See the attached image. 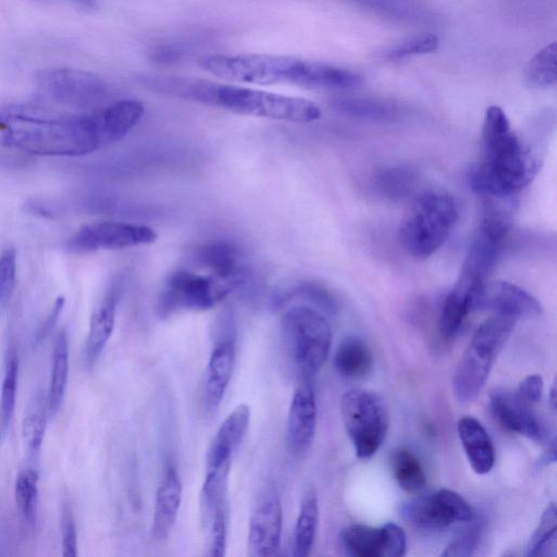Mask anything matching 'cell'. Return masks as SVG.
Listing matches in <instances>:
<instances>
[{
	"label": "cell",
	"instance_id": "obj_1",
	"mask_svg": "<svg viewBox=\"0 0 557 557\" xmlns=\"http://www.w3.org/2000/svg\"><path fill=\"white\" fill-rule=\"evenodd\" d=\"M102 146L98 115L35 106L0 108V147L29 154L79 157Z\"/></svg>",
	"mask_w": 557,
	"mask_h": 557
},
{
	"label": "cell",
	"instance_id": "obj_2",
	"mask_svg": "<svg viewBox=\"0 0 557 557\" xmlns=\"http://www.w3.org/2000/svg\"><path fill=\"white\" fill-rule=\"evenodd\" d=\"M481 144V158L469 171L470 186L479 196H517L535 177L537 157L498 106L485 112Z\"/></svg>",
	"mask_w": 557,
	"mask_h": 557
},
{
	"label": "cell",
	"instance_id": "obj_3",
	"mask_svg": "<svg viewBox=\"0 0 557 557\" xmlns=\"http://www.w3.org/2000/svg\"><path fill=\"white\" fill-rule=\"evenodd\" d=\"M459 219L454 196L443 188L431 187L416 196L403 219L398 239L416 259H426L447 240Z\"/></svg>",
	"mask_w": 557,
	"mask_h": 557
},
{
	"label": "cell",
	"instance_id": "obj_4",
	"mask_svg": "<svg viewBox=\"0 0 557 557\" xmlns=\"http://www.w3.org/2000/svg\"><path fill=\"white\" fill-rule=\"evenodd\" d=\"M206 101L234 113L293 123H311L321 117L318 104L308 99L212 81Z\"/></svg>",
	"mask_w": 557,
	"mask_h": 557
},
{
	"label": "cell",
	"instance_id": "obj_5",
	"mask_svg": "<svg viewBox=\"0 0 557 557\" xmlns=\"http://www.w3.org/2000/svg\"><path fill=\"white\" fill-rule=\"evenodd\" d=\"M283 344L295 372L307 381L327 359L332 331L326 318L309 306L287 310L281 321Z\"/></svg>",
	"mask_w": 557,
	"mask_h": 557
},
{
	"label": "cell",
	"instance_id": "obj_6",
	"mask_svg": "<svg viewBox=\"0 0 557 557\" xmlns=\"http://www.w3.org/2000/svg\"><path fill=\"white\" fill-rule=\"evenodd\" d=\"M516 321L515 318L494 313L476 329L453 379L454 392L460 401H472L480 394Z\"/></svg>",
	"mask_w": 557,
	"mask_h": 557
},
{
	"label": "cell",
	"instance_id": "obj_7",
	"mask_svg": "<svg viewBox=\"0 0 557 557\" xmlns=\"http://www.w3.org/2000/svg\"><path fill=\"white\" fill-rule=\"evenodd\" d=\"M341 414L358 458L369 459L375 455L389 425L384 399L372 391L349 389L342 396Z\"/></svg>",
	"mask_w": 557,
	"mask_h": 557
},
{
	"label": "cell",
	"instance_id": "obj_8",
	"mask_svg": "<svg viewBox=\"0 0 557 557\" xmlns=\"http://www.w3.org/2000/svg\"><path fill=\"white\" fill-rule=\"evenodd\" d=\"M298 58L274 54H210L198 60L207 72L224 79L255 84L294 85Z\"/></svg>",
	"mask_w": 557,
	"mask_h": 557
},
{
	"label": "cell",
	"instance_id": "obj_9",
	"mask_svg": "<svg viewBox=\"0 0 557 557\" xmlns=\"http://www.w3.org/2000/svg\"><path fill=\"white\" fill-rule=\"evenodd\" d=\"M235 286L213 274L180 268L168 275L158 299V311L168 317L184 310H209L225 299Z\"/></svg>",
	"mask_w": 557,
	"mask_h": 557
},
{
	"label": "cell",
	"instance_id": "obj_10",
	"mask_svg": "<svg viewBox=\"0 0 557 557\" xmlns=\"http://www.w3.org/2000/svg\"><path fill=\"white\" fill-rule=\"evenodd\" d=\"M404 519L412 527L426 531H440L456 523H468L474 518L469 503L458 493L440 488L404 504Z\"/></svg>",
	"mask_w": 557,
	"mask_h": 557
},
{
	"label": "cell",
	"instance_id": "obj_11",
	"mask_svg": "<svg viewBox=\"0 0 557 557\" xmlns=\"http://www.w3.org/2000/svg\"><path fill=\"white\" fill-rule=\"evenodd\" d=\"M38 90L53 102L86 108L106 95V84L97 75L74 69H46L36 73Z\"/></svg>",
	"mask_w": 557,
	"mask_h": 557
},
{
	"label": "cell",
	"instance_id": "obj_12",
	"mask_svg": "<svg viewBox=\"0 0 557 557\" xmlns=\"http://www.w3.org/2000/svg\"><path fill=\"white\" fill-rule=\"evenodd\" d=\"M157 232L150 226L127 222L102 221L82 226L67 242L72 252L120 250L153 244Z\"/></svg>",
	"mask_w": 557,
	"mask_h": 557
},
{
	"label": "cell",
	"instance_id": "obj_13",
	"mask_svg": "<svg viewBox=\"0 0 557 557\" xmlns=\"http://www.w3.org/2000/svg\"><path fill=\"white\" fill-rule=\"evenodd\" d=\"M341 541L352 557H400L407 548L404 530L393 522L379 528L351 524L342 531Z\"/></svg>",
	"mask_w": 557,
	"mask_h": 557
},
{
	"label": "cell",
	"instance_id": "obj_14",
	"mask_svg": "<svg viewBox=\"0 0 557 557\" xmlns=\"http://www.w3.org/2000/svg\"><path fill=\"white\" fill-rule=\"evenodd\" d=\"M486 310L516 320L542 314L540 301L522 287L506 281H486L475 292L472 311Z\"/></svg>",
	"mask_w": 557,
	"mask_h": 557
},
{
	"label": "cell",
	"instance_id": "obj_15",
	"mask_svg": "<svg viewBox=\"0 0 557 557\" xmlns=\"http://www.w3.org/2000/svg\"><path fill=\"white\" fill-rule=\"evenodd\" d=\"M283 511L278 495L267 492L258 502L249 520L247 554L249 557L276 555L281 545Z\"/></svg>",
	"mask_w": 557,
	"mask_h": 557
},
{
	"label": "cell",
	"instance_id": "obj_16",
	"mask_svg": "<svg viewBox=\"0 0 557 557\" xmlns=\"http://www.w3.org/2000/svg\"><path fill=\"white\" fill-rule=\"evenodd\" d=\"M490 407L494 418L506 430L537 443L548 438L544 423L533 410L534 406L521 399L516 391L494 389L490 395Z\"/></svg>",
	"mask_w": 557,
	"mask_h": 557
},
{
	"label": "cell",
	"instance_id": "obj_17",
	"mask_svg": "<svg viewBox=\"0 0 557 557\" xmlns=\"http://www.w3.org/2000/svg\"><path fill=\"white\" fill-rule=\"evenodd\" d=\"M317 428V404L312 386L302 382L292 397L286 422V446L294 456L311 446Z\"/></svg>",
	"mask_w": 557,
	"mask_h": 557
},
{
	"label": "cell",
	"instance_id": "obj_18",
	"mask_svg": "<svg viewBox=\"0 0 557 557\" xmlns=\"http://www.w3.org/2000/svg\"><path fill=\"white\" fill-rule=\"evenodd\" d=\"M250 422V408L236 406L223 420L206 456V467L231 465Z\"/></svg>",
	"mask_w": 557,
	"mask_h": 557
},
{
	"label": "cell",
	"instance_id": "obj_19",
	"mask_svg": "<svg viewBox=\"0 0 557 557\" xmlns=\"http://www.w3.org/2000/svg\"><path fill=\"white\" fill-rule=\"evenodd\" d=\"M183 485L172 465H168L157 491L151 533L154 540L164 541L171 534L180 510Z\"/></svg>",
	"mask_w": 557,
	"mask_h": 557
},
{
	"label": "cell",
	"instance_id": "obj_20",
	"mask_svg": "<svg viewBox=\"0 0 557 557\" xmlns=\"http://www.w3.org/2000/svg\"><path fill=\"white\" fill-rule=\"evenodd\" d=\"M482 284L460 272L441 308L438 329L443 337L454 338L459 333L465 320L472 311L474 294Z\"/></svg>",
	"mask_w": 557,
	"mask_h": 557
},
{
	"label": "cell",
	"instance_id": "obj_21",
	"mask_svg": "<svg viewBox=\"0 0 557 557\" xmlns=\"http://www.w3.org/2000/svg\"><path fill=\"white\" fill-rule=\"evenodd\" d=\"M235 342L232 337L221 338L212 348L205 379V401L208 408H216L232 377L235 362Z\"/></svg>",
	"mask_w": 557,
	"mask_h": 557
},
{
	"label": "cell",
	"instance_id": "obj_22",
	"mask_svg": "<svg viewBox=\"0 0 557 557\" xmlns=\"http://www.w3.org/2000/svg\"><path fill=\"white\" fill-rule=\"evenodd\" d=\"M363 77L351 70L319 61L299 60L295 85L306 88L349 89L361 86Z\"/></svg>",
	"mask_w": 557,
	"mask_h": 557
},
{
	"label": "cell",
	"instance_id": "obj_23",
	"mask_svg": "<svg viewBox=\"0 0 557 557\" xmlns=\"http://www.w3.org/2000/svg\"><path fill=\"white\" fill-rule=\"evenodd\" d=\"M457 431L473 471L488 473L495 463V449L484 426L474 417L465 416L459 419Z\"/></svg>",
	"mask_w": 557,
	"mask_h": 557
},
{
	"label": "cell",
	"instance_id": "obj_24",
	"mask_svg": "<svg viewBox=\"0 0 557 557\" xmlns=\"http://www.w3.org/2000/svg\"><path fill=\"white\" fill-rule=\"evenodd\" d=\"M194 264L207 273L237 284L242 275L239 251L227 243H208L195 249Z\"/></svg>",
	"mask_w": 557,
	"mask_h": 557
},
{
	"label": "cell",
	"instance_id": "obj_25",
	"mask_svg": "<svg viewBox=\"0 0 557 557\" xmlns=\"http://www.w3.org/2000/svg\"><path fill=\"white\" fill-rule=\"evenodd\" d=\"M117 299L116 288L111 289L91 314L84 348L87 367L97 362L113 333Z\"/></svg>",
	"mask_w": 557,
	"mask_h": 557
},
{
	"label": "cell",
	"instance_id": "obj_26",
	"mask_svg": "<svg viewBox=\"0 0 557 557\" xmlns=\"http://www.w3.org/2000/svg\"><path fill=\"white\" fill-rule=\"evenodd\" d=\"M145 107L136 99L116 101L97 113L102 146L121 140L139 122Z\"/></svg>",
	"mask_w": 557,
	"mask_h": 557
},
{
	"label": "cell",
	"instance_id": "obj_27",
	"mask_svg": "<svg viewBox=\"0 0 557 557\" xmlns=\"http://www.w3.org/2000/svg\"><path fill=\"white\" fill-rule=\"evenodd\" d=\"M334 367L337 373L348 380H362L373 369L370 347L358 337L345 338L336 349Z\"/></svg>",
	"mask_w": 557,
	"mask_h": 557
},
{
	"label": "cell",
	"instance_id": "obj_28",
	"mask_svg": "<svg viewBox=\"0 0 557 557\" xmlns=\"http://www.w3.org/2000/svg\"><path fill=\"white\" fill-rule=\"evenodd\" d=\"M69 379V343L64 330L54 338L47 406L50 416H54L64 398Z\"/></svg>",
	"mask_w": 557,
	"mask_h": 557
},
{
	"label": "cell",
	"instance_id": "obj_29",
	"mask_svg": "<svg viewBox=\"0 0 557 557\" xmlns=\"http://www.w3.org/2000/svg\"><path fill=\"white\" fill-rule=\"evenodd\" d=\"M319 521V502L314 488L304 494L294 533V556L306 557L310 554Z\"/></svg>",
	"mask_w": 557,
	"mask_h": 557
},
{
	"label": "cell",
	"instance_id": "obj_30",
	"mask_svg": "<svg viewBox=\"0 0 557 557\" xmlns=\"http://www.w3.org/2000/svg\"><path fill=\"white\" fill-rule=\"evenodd\" d=\"M332 103L338 111L359 119L385 121L399 113L396 104L368 97L339 96Z\"/></svg>",
	"mask_w": 557,
	"mask_h": 557
},
{
	"label": "cell",
	"instance_id": "obj_31",
	"mask_svg": "<svg viewBox=\"0 0 557 557\" xmlns=\"http://www.w3.org/2000/svg\"><path fill=\"white\" fill-rule=\"evenodd\" d=\"M39 476L33 468L21 470L14 484V497L23 521L35 529L38 518Z\"/></svg>",
	"mask_w": 557,
	"mask_h": 557
},
{
	"label": "cell",
	"instance_id": "obj_32",
	"mask_svg": "<svg viewBox=\"0 0 557 557\" xmlns=\"http://www.w3.org/2000/svg\"><path fill=\"white\" fill-rule=\"evenodd\" d=\"M417 183V173L406 165H389L381 169L374 176V186L379 193L389 199H403L410 195Z\"/></svg>",
	"mask_w": 557,
	"mask_h": 557
},
{
	"label": "cell",
	"instance_id": "obj_33",
	"mask_svg": "<svg viewBox=\"0 0 557 557\" xmlns=\"http://www.w3.org/2000/svg\"><path fill=\"white\" fill-rule=\"evenodd\" d=\"M392 471L398 485L411 494L420 493L426 483L421 462L408 449L399 448L392 457Z\"/></svg>",
	"mask_w": 557,
	"mask_h": 557
},
{
	"label": "cell",
	"instance_id": "obj_34",
	"mask_svg": "<svg viewBox=\"0 0 557 557\" xmlns=\"http://www.w3.org/2000/svg\"><path fill=\"white\" fill-rule=\"evenodd\" d=\"M556 60V42H552L537 51L524 67L527 85L536 89L554 86L557 81Z\"/></svg>",
	"mask_w": 557,
	"mask_h": 557
},
{
	"label": "cell",
	"instance_id": "obj_35",
	"mask_svg": "<svg viewBox=\"0 0 557 557\" xmlns=\"http://www.w3.org/2000/svg\"><path fill=\"white\" fill-rule=\"evenodd\" d=\"M557 553L556 506L549 504L541 516L527 547L529 557H555Z\"/></svg>",
	"mask_w": 557,
	"mask_h": 557
},
{
	"label": "cell",
	"instance_id": "obj_36",
	"mask_svg": "<svg viewBox=\"0 0 557 557\" xmlns=\"http://www.w3.org/2000/svg\"><path fill=\"white\" fill-rule=\"evenodd\" d=\"M440 39L432 33L414 35L376 51V57L384 60H397L409 55L425 54L437 50Z\"/></svg>",
	"mask_w": 557,
	"mask_h": 557
},
{
	"label": "cell",
	"instance_id": "obj_37",
	"mask_svg": "<svg viewBox=\"0 0 557 557\" xmlns=\"http://www.w3.org/2000/svg\"><path fill=\"white\" fill-rule=\"evenodd\" d=\"M17 381L18 358L14 347H11L7 357L0 397V418L4 429L10 425L14 413Z\"/></svg>",
	"mask_w": 557,
	"mask_h": 557
},
{
	"label": "cell",
	"instance_id": "obj_38",
	"mask_svg": "<svg viewBox=\"0 0 557 557\" xmlns=\"http://www.w3.org/2000/svg\"><path fill=\"white\" fill-rule=\"evenodd\" d=\"M48 408L35 406L24 417L22 423V438L25 450L30 457L39 454L48 422Z\"/></svg>",
	"mask_w": 557,
	"mask_h": 557
},
{
	"label": "cell",
	"instance_id": "obj_39",
	"mask_svg": "<svg viewBox=\"0 0 557 557\" xmlns=\"http://www.w3.org/2000/svg\"><path fill=\"white\" fill-rule=\"evenodd\" d=\"M468 523L469 525L448 544L442 553L443 556L466 557L473 554L481 540L483 524L474 518Z\"/></svg>",
	"mask_w": 557,
	"mask_h": 557
},
{
	"label": "cell",
	"instance_id": "obj_40",
	"mask_svg": "<svg viewBox=\"0 0 557 557\" xmlns=\"http://www.w3.org/2000/svg\"><path fill=\"white\" fill-rule=\"evenodd\" d=\"M228 506L214 509L208 520L210 531V556L223 557L226 554Z\"/></svg>",
	"mask_w": 557,
	"mask_h": 557
},
{
	"label": "cell",
	"instance_id": "obj_41",
	"mask_svg": "<svg viewBox=\"0 0 557 557\" xmlns=\"http://www.w3.org/2000/svg\"><path fill=\"white\" fill-rule=\"evenodd\" d=\"M16 284V251L4 249L0 255V305L4 306L13 295Z\"/></svg>",
	"mask_w": 557,
	"mask_h": 557
},
{
	"label": "cell",
	"instance_id": "obj_42",
	"mask_svg": "<svg viewBox=\"0 0 557 557\" xmlns=\"http://www.w3.org/2000/svg\"><path fill=\"white\" fill-rule=\"evenodd\" d=\"M61 537H62V555L64 557L77 556V535L75 520L72 509L64 504L61 513Z\"/></svg>",
	"mask_w": 557,
	"mask_h": 557
},
{
	"label": "cell",
	"instance_id": "obj_43",
	"mask_svg": "<svg viewBox=\"0 0 557 557\" xmlns=\"http://www.w3.org/2000/svg\"><path fill=\"white\" fill-rule=\"evenodd\" d=\"M543 391L544 382L542 376L539 374L528 375L520 382L516 389L521 399L532 406L536 405L541 400Z\"/></svg>",
	"mask_w": 557,
	"mask_h": 557
},
{
	"label": "cell",
	"instance_id": "obj_44",
	"mask_svg": "<svg viewBox=\"0 0 557 557\" xmlns=\"http://www.w3.org/2000/svg\"><path fill=\"white\" fill-rule=\"evenodd\" d=\"M64 305H65L64 297L59 296L55 299V301H54L50 312L46 317L45 321L39 325V327L35 334L34 343L36 345L40 344L52 332V330H53L54 325L57 324L59 317L63 310Z\"/></svg>",
	"mask_w": 557,
	"mask_h": 557
},
{
	"label": "cell",
	"instance_id": "obj_45",
	"mask_svg": "<svg viewBox=\"0 0 557 557\" xmlns=\"http://www.w3.org/2000/svg\"><path fill=\"white\" fill-rule=\"evenodd\" d=\"M185 51L174 44L157 46L151 52V59L159 64H173L182 60Z\"/></svg>",
	"mask_w": 557,
	"mask_h": 557
},
{
	"label": "cell",
	"instance_id": "obj_46",
	"mask_svg": "<svg viewBox=\"0 0 557 557\" xmlns=\"http://www.w3.org/2000/svg\"><path fill=\"white\" fill-rule=\"evenodd\" d=\"M556 461V442L555 440L549 442L547 449L542 454V456L536 461V467L540 469L542 467L549 466Z\"/></svg>",
	"mask_w": 557,
	"mask_h": 557
},
{
	"label": "cell",
	"instance_id": "obj_47",
	"mask_svg": "<svg viewBox=\"0 0 557 557\" xmlns=\"http://www.w3.org/2000/svg\"><path fill=\"white\" fill-rule=\"evenodd\" d=\"M69 4H72L76 9L84 11H94L98 8L97 0H62Z\"/></svg>",
	"mask_w": 557,
	"mask_h": 557
},
{
	"label": "cell",
	"instance_id": "obj_48",
	"mask_svg": "<svg viewBox=\"0 0 557 557\" xmlns=\"http://www.w3.org/2000/svg\"><path fill=\"white\" fill-rule=\"evenodd\" d=\"M549 403L553 410L556 409V383L554 382L549 389Z\"/></svg>",
	"mask_w": 557,
	"mask_h": 557
}]
</instances>
